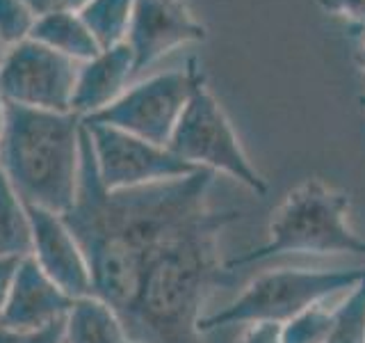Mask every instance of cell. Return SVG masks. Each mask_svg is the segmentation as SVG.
Instances as JSON below:
<instances>
[{"label":"cell","instance_id":"14","mask_svg":"<svg viewBox=\"0 0 365 343\" xmlns=\"http://www.w3.org/2000/svg\"><path fill=\"white\" fill-rule=\"evenodd\" d=\"M30 39L48 46L51 51L60 53L78 64H83L101 53V46L96 44L94 34L89 32L80 14H53L37 19Z\"/></svg>","mask_w":365,"mask_h":343},{"label":"cell","instance_id":"3","mask_svg":"<svg viewBox=\"0 0 365 343\" xmlns=\"http://www.w3.org/2000/svg\"><path fill=\"white\" fill-rule=\"evenodd\" d=\"M347 192L317 177L299 183L274 213L265 245L226 259L231 270L281 254H356L365 257V238L349 227Z\"/></svg>","mask_w":365,"mask_h":343},{"label":"cell","instance_id":"5","mask_svg":"<svg viewBox=\"0 0 365 343\" xmlns=\"http://www.w3.org/2000/svg\"><path fill=\"white\" fill-rule=\"evenodd\" d=\"M167 149L194 167L210 169L215 174L222 172L235 179L258 197L269 190L265 177L245 154L233 124L228 121L226 112L208 91L205 83L192 94Z\"/></svg>","mask_w":365,"mask_h":343},{"label":"cell","instance_id":"18","mask_svg":"<svg viewBox=\"0 0 365 343\" xmlns=\"http://www.w3.org/2000/svg\"><path fill=\"white\" fill-rule=\"evenodd\" d=\"M334 309L322 307V302L304 309L302 314L283 323V343H327L331 325H334Z\"/></svg>","mask_w":365,"mask_h":343},{"label":"cell","instance_id":"20","mask_svg":"<svg viewBox=\"0 0 365 343\" xmlns=\"http://www.w3.org/2000/svg\"><path fill=\"white\" fill-rule=\"evenodd\" d=\"M0 343H64V320L39 329H14L0 325Z\"/></svg>","mask_w":365,"mask_h":343},{"label":"cell","instance_id":"27","mask_svg":"<svg viewBox=\"0 0 365 343\" xmlns=\"http://www.w3.org/2000/svg\"><path fill=\"white\" fill-rule=\"evenodd\" d=\"M5 51H7V49H5L3 44H0V62H3V57H5Z\"/></svg>","mask_w":365,"mask_h":343},{"label":"cell","instance_id":"15","mask_svg":"<svg viewBox=\"0 0 365 343\" xmlns=\"http://www.w3.org/2000/svg\"><path fill=\"white\" fill-rule=\"evenodd\" d=\"M32 254V222L28 206L0 172V261H21Z\"/></svg>","mask_w":365,"mask_h":343},{"label":"cell","instance_id":"17","mask_svg":"<svg viewBox=\"0 0 365 343\" xmlns=\"http://www.w3.org/2000/svg\"><path fill=\"white\" fill-rule=\"evenodd\" d=\"M327 343H365V277L334 309Z\"/></svg>","mask_w":365,"mask_h":343},{"label":"cell","instance_id":"19","mask_svg":"<svg viewBox=\"0 0 365 343\" xmlns=\"http://www.w3.org/2000/svg\"><path fill=\"white\" fill-rule=\"evenodd\" d=\"M37 16L26 0H0V44L11 49L32 37Z\"/></svg>","mask_w":365,"mask_h":343},{"label":"cell","instance_id":"2","mask_svg":"<svg viewBox=\"0 0 365 343\" xmlns=\"http://www.w3.org/2000/svg\"><path fill=\"white\" fill-rule=\"evenodd\" d=\"M83 129L76 112L7 103L0 172L23 204L60 215L71 209L83 165Z\"/></svg>","mask_w":365,"mask_h":343},{"label":"cell","instance_id":"11","mask_svg":"<svg viewBox=\"0 0 365 343\" xmlns=\"http://www.w3.org/2000/svg\"><path fill=\"white\" fill-rule=\"evenodd\" d=\"M73 297L64 293L37 261L26 257L19 261V268L11 279V289L0 316V325L14 329H39L66 320L73 307Z\"/></svg>","mask_w":365,"mask_h":343},{"label":"cell","instance_id":"9","mask_svg":"<svg viewBox=\"0 0 365 343\" xmlns=\"http://www.w3.org/2000/svg\"><path fill=\"white\" fill-rule=\"evenodd\" d=\"M208 37L203 23L182 0H135L125 44L135 55L137 74L178 46Z\"/></svg>","mask_w":365,"mask_h":343},{"label":"cell","instance_id":"24","mask_svg":"<svg viewBox=\"0 0 365 343\" xmlns=\"http://www.w3.org/2000/svg\"><path fill=\"white\" fill-rule=\"evenodd\" d=\"M16 268H19V261H11V259L0 261V316H3V309H5V302H7V295H9L11 279H14Z\"/></svg>","mask_w":365,"mask_h":343},{"label":"cell","instance_id":"25","mask_svg":"<svg viewBox=\"0 0 365 343\" xmlns=\"http://www.w3.org/2000/svg\"><path fill=\"white\" fill-rule=\"evenodd\" d=\"M5 119H7V103L0 96V144H3V135H5Z\"/></svg>","mask_w":365,"mask_h":343},{"label":"cell","instance_id":"12","mask_svg":"<svg viewBox=\"0 0 365 343\" xmlns=\"http://www.w3.org/2000/svg\"><path fill=\"white\" fill-rule=\"evenodd\" d=\"M135 74V55L128 44L101 51L78 69L71 112H76L80 119H87L106 110L130 87Z\"/></svg>","mask_w":365,"mask_h":343},{"label":"cell","instance_id":"13","mask_svg":"<svg viewBox=\"0 0 365 343\" xmlns=\"http://www.w3.org/2000/svg\"><path fill=\"white\" fill-rule=\"evenodd\" d=\"M64 343H133L121 316L96 295L78 297L64 320Z\"/></svg>","mask_w":365,"mask_h":343},{"label":"cell","instance_id":"28","mask_svg":"<svg viewBox=\"0 0 365 343\" xmlns=\"http://www.w3.org/2000/svg\"><path fill=\"white\" fill-rule=\"evenodd\" d=\"M361 106H363V108H365V94H363V96H361Z\"/></svg>","mask_w":365,"mask_h":343},{"label":"cell","instance_id":"26","mask_svg":"<svg viewBox=\"0 0 365 343\" xmlns=\"http://www.w3.org/2000/svg\"><path fill=\"white\" fill-rule=\"evenodd\" d=\"M359 66H361V71H363V76H365V44H363V49H361V53H359Z\"/></svg>","mask_w":365,"mask_h":343},{"label":"cell","instance_id":"7","mask_svg":"<svg viewBox=\"0 0 365 343\" xmlns=\"http://www.w3.org/2000/svg\"><path fill=\"white\" fill-rule=\"evenodd\" d=\"M80 64L34 39L5 51L0 62V96L34 110L71 112Z\"/></svg>","mask_w":365,"mask_h":343},{"label":"cell","instance_id":"6","mask_svg":"<svg viewBox=\"0 0 365 343\" xmlns=\"http://www.w3.org/2000/svg\"><path fill=\"white\" fill-rule=\"evenodd\" d=\"M201 85V69L197 60H190L185 69L155 74L130 85L112 106L83 121L114 126L151 144L167 146L192 94Z\"/></svg>","mask_w":365,"mask_h":343},{"label":"cell","instance_id":"10","mask_svg":"<svg viewBox=\"0 0 365 343\" xmlns=\"http://www.w3.org/2000/svg\"><path fill=\"white\" fill-rule=\"evenodd\" d=\"M32 222V259L64 293L78 297L91 295V272L83 247L68 229L64 215L28 206Z\"/></svg>","mask_w":365,"mask_h":343},{"label":"cell","instance_id":"1","mask_svg":"<svg viewBox=\"0 0 365 343\" xmlns=\"http://www.w3.org/2000/svg\"><path fill=\"white\" fill-rule=\"evenodd\" d=\"M212 183L215 172L197 169L108 192L83 129L78 194L64 220L87 257L91 295L121 316L133 343H203L205 304L235 274L220 254V238L245 215L212 209Z\"/></svg>","mask_w":365,"mask_h":343},{"label":"cell","instance_id":"22","mask_svg":"<svg viewBox=\"0 0 365 343\" xmlns=\"http://www.w3.org/2000/svg\"><path fill=\"white\" fill-rule=\"evenodd\" d=\"M34 16H53V14H80L89 0H26Z\"/></svg>","mask_w":365,"mask_h":343},{"label":"cell","instance_id":"23","mask_svg":"<svg viewBox=\"0 0 365 343\" xmlns=\"http://www.w3.org/2000/svg\"><path fill=\"white\" fill-rule=\"evenodd\" d=\"M279 323H249L235 343H283Z\"/></svg>","mask_w":365,"mask_h":343},{"label":"cell","instance_id":"8","mask_svg":"<svg viewBox=\"0 0 365 343\" xmlns=\"http://www.w3.org/2000/svg\"><path fill=\"white\" fill-rule=\"evenodd\" d=\"M83 124L94 151L98 181L108 192L151 186V183L187 177L199 169L174 156L167 146L151 144L114 126L94 121Z\"/></svg>","mask_w":365,"mask_h":343},{"label":"cell","instance_id":"16","mask_svg":"<svg viewBox=\"0 0 365 343\" xmlns=\"http://www.w3.org/2000/svg\"><path fill=\"white\" fill-rule=\"evenodd\" d=\"M135 0H89L80 9V19L85 21L89 32L94 34L101 51L125 44L133 19Z\"/></svg>","mask_w":365,"mask_h":343},{"label":"cell","instance_id":"4","mask_svg":"<svg viewBox=\"0 0 365 343\" xmlns=\"http://www.w3.org/2000/svg\"><path fill=\"white\" fill-rule=\"evenodd\" d=\"M365 277V268L351 270H306L279 268L251 279L231 304L201 318V332L226 325L288 323L304 309L324 302L340 291H351Z\"/></svg>","mask_w":365,"mask_h":343},{"label":"cell","instance_id":"21","mask_svg":"<svg viewBox=\"0 0 365 343\" xmlns=\"http://www.w3.org/2000/svg\"><path fill=\"white\" fill-rule=\"evenodd\" d=\"M317 5L331 16L345 19L351 26L365 28V0H317Z\"/></svg>","mask_w":365,"mask_h":343}]
</instances>
